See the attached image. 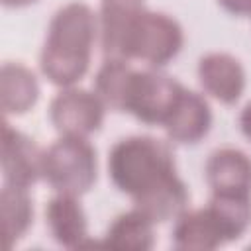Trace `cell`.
<instances>
[{"mask_svg": "<svg viewBox=\"0 0 251 251\" xmlns=\"http://www.w3.org/2000/svg\"><path fill=\"white\" fill-rule=\"evenodd\" d=\"M108 175L118 190L155 224L176 220L188 204V188L176 175L175 155L167 141L151 135H129L108 153Z\"/></svg>", "mask_w": 251, "mask_h": 251, "instance_id": "obj_1", "label": "cell"}, {"mask_svg": "<svg viewBox=\"0 0 251 251\" xmlns=\"http://www.w3.org/2000/svg\"><path fill=\"white\" fill-rule=\"evenodd\" d=\"M96 31L98 18L82 2L65 4L53 14L39 55L41 73L49 82L67 88L84 76Z\"/></svg>", "mask_w": 251, "mask_h": 251, "instance_id": "obj_2", "label": "cell"}, {"mask_svg": "<svg viewBox=\"0 0 251 251\" xmlns=\"http://www.w3.org/2000/svg\"><path fill=\"white\" fill-rule=\"evenodd\" d=\"M96 176V149L86 137L61 135L43 151L41 178L61 194L80 196L94 186Z\"/></svg>", "mask_w": 251, "mask_h": 251, "instance_id": "obj_3", "label": "cell"}, {"mask_svg": "<svg viewBox=\"0 0 251 251\" xmlns=\"http://www.w3.org/2000/svg\"><path fill=\"white\" fill-rule=\"evenodd\" d=\"M182 27L163 12L143 10L126 47V59H139L151 67H163L182 49Z\"/></svg>", "mask_w": 251, "mask_h": 251, "instance_id": "obj_4", "label": "cell"}, {"mask_svg": "<svg viewBox=\"0 0 251 251\" xmlns=\"http://www.w3.org/2000/svg\"><path fill=\"white\" fill-rule=\"evenodd\" d=\"M184 86L173 76L147 69L135 71L129 78L124 112L149 126H163L178 102Z\"/></svg>", "mask_w": 251, "mask_h": 251, "instance_id": "obj_5", "label": "cell"}, {"mask_svg": "<svg viewBox=\"0 0 251 251\" xmlns=\"http://www.w3.org/2000/svg\"><path fill=\"white\" fill-rule=\"evenodd\" d=\"M106 104L96 92L67 86L49 104V118L61 135L88 137L100 129Z\"/></svg>", "mask_w": 251, "mask_h": 251, "instance_id": "obj_6", "label": "cell"}, {"mask_svg": "<svg viewBox=\"0 0 251 251\" xmlns=\"http://www.w3.org/2000/svg\"><path fill=\"white\" fill-rule=\"evenodd\" d=\"M43 151L25 133L12 127L8 122L2 126V176L6 184L29 188L41 178Z\"/></svg>", "mask_w": 251, "mask_h": 251, "instance_id": "obj_7", "label": "cell"}, {"mask_svg": "<svg viewBox=\"0 0 251 251\" xmlns=\"http://www.w3.org/2000/svg\"><path fill=\"white\" fill-rule=\"evenodd\" d=\"M204 173L212 194L251 196V157L241 149L222 147L212 151Z\"/></svg>", "mask_w": 251, "mask_h": 251, "instance_id": "obj_8", "label": "cell"}, {"mask_svg": "<svg viewBox=\"0 0 251 251\" xmlns=\"http://www.w3.org/2000/svg\"><path fill=\"white\" fill-rule=\"evenodd\" d=\"M143 10V0H100L98 29L106 59H126L129 33Z\"/></svg>", "mask_w": 251, "mask_h": 251, "instance_id": "obj_9", "label": "cell"}, {"mask_svg": "<svg viewBox=\"0 0 251 251\" xmlns=\"http://www.w3.org/2000/svg\"><path fill=\"white\" fill-rule=\"evenodd\" d=\"M227 241L231 239L210 206L184 210L173 227V245L182 251H210Z\"/></svg>", "mask_w": 251, "mask_h": 251, "instance_id": "obj_10", "label": "cell"}, {"mask_svg": "<svg viewBox=\"0 0 251 251\" xmlns=\"http://www.w3.org/2000/svg\"><path fill=\"white\" fill-rule=\"evenodd\" d=\"M202 88L224 104H235L245 88V71L229 53H208L198 63Z\"/></svg>", "mask_w": 251, "mask_h": 251, "instance_id": "obj_11", "label": "cell"}, {"mask_svg": "<svg viewBox=\"0 0 251 251\" xmlns=\"http://www.w3.org/2000/svg\"><path fill=\"white\" fill-rule=\"evenodd\" d=\"M163 127L176 143H198L212 127L210 104L202 94L184 88Z\"/></svg>", "mask_w": 251, "mask_h": 251, "instance_id": "obj_12", "label": "cell"}, {"mask_svg": "<svg viewBox=\"0 0 251 251\" xmlns=\"http://www.w3.org/2000/svg\"><path fill=\"white\" fill-rule=\"evenodd\" d=\"M45 224L51 237L63 247H80L88 237L86 214L73 194L53 196L45 206Z\"/></svg>", "mask_w": 251, "mask_h": 251, "instance_id": "obj_13", "label": "cell"}, {"mask_svg": "<svg viewBox=\"0 0 251 251\" xmlns=\"http://www.w3.org/2000/svg\"><path fill=\"white\" fill-rule=\"evenodd\" d=\"M39 98V84L25 65L4 63L0 73V100L6 116L27 112Z\"/></svg>", "mask_w": 251, "mask_h": 251, "instance_id": "obj_14", "label": "cell"}, {"mask_svg": "<svg viewBox=\"0 0 251 251\" xmlns=\"http://www.w3.org/2000/svg\"><path fill=\"white\" fill-rule=\"evenodd\" d=\"M155 222L133 208L114 218L104 235V245L114 249H131V251H147L155 245Z\"/></svg>", "mask_w": 251, "mask_h": 251, "instance_id": "obj_15", "label": "cell"}, {"mask_svg": "<svg viewBox=\"0 0 251 251\" xmlns=\"http://www.w3.org/2000/svg\"><path fill=\"white\" fill-rule=\"evenodd\" d=\"M27 190L29 188L12 186L6 182L2 186L0 210H2L4 239H6L8 249H12L25 235V231L29 229L33 222V204H31V196Z\"/></svg>", "mask_w": 251, "mask_h": 251, "instance_id": "obj_16", "label": "cell"}, {"mask_svg": "<svg viewBox=\"0 0 251 251\" xmlns=\"http://www.w3.org/2000/svg\"><path fill=\"white\" fill-rule=\"evenodd\" d=\"M131 73L133 69L126 59H106L102 63L94 76V92L102 98L106 108L124 112Z\"/></svg>", "mask_w": 251, "mask_h": 251, "instance_id": "obj_17", "label": "cell"}, {"mask_svg": "<svg viewBox=\"0 0 251 251\" xmlns=\"http://www.w3.org/2000/svg\"><path fill=\"white\" fill-rule=\"evenodd\" d=\"M218 2L229 14H235V16L251 14V0H218Z\"/></svg>", "mask_w": 251, "mask_h": 251, "instance_id": "obj_18", "label": "cell"}, {"mask_svg": "<svg viewBox=\"0 0 251 251\" xmlns=\"http://www.w3.org/2000/svg\"><path fill=\"white\" fill-rule=\"evenodd\" d=\"M239 127H241L243 135L251 141V102L245 104V108H243L241 114H239Z\"/></svg>", "mask_w": 251, "mask_h": 251, "instance_id": "obj_19", "label": "cell"}, {"mask_svg": "<svg viewBox=\"0 0 251 251\" xmlns=\"http://www.w3.org/2000/svg\"><path fill=\"white\" fill-rule=\"evenodd\" d=\"M33 2H37V0H2V4L8 8H22V6H29Z\"/></svg>", "mask_w": 251, "mask_h": 251, "instance_id": "obj_20", "label": "cell"}]
</instances>
